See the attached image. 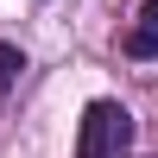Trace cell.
I'll return each instance as SVG.
<instances>
[{
	"label": "cell",
	"instance_id": "obj_1",
	"mask_svg": "<svg viewBox=\"0 0 158 158\" xmlns=\"http://www.w3.org/2000/svg\"><path fill=\"white\" fill-rule=\"evenodd\" d=\"M133 152V114L120 101H89L76 127V158H127Z\"/></svg>",
	"mask_w": 158,
	"mask_h": 158
},
{
	"label": "cell",
	"instance_id": "obj_2",
	"mask_svg": "<svg viewBox=\"0 0 158 158\" xmlns=\"http://www.w3.org/2000/svg\"><path fill=\"white\" fill-rule=\"evenodd\" d=\"M120 51H127V57H158V0L139 6V25L120 38Z\"/></svg>",
	"mask_w": 158,
	"mask_h": 158
},
{
	"label": "cell",
	"instance_id": "obj_3",
	"mask_svg": "<svg viewBox=\"0 0 158 158\" xmlns=\"http://www.w3.org/2000/svg\"><path fill=\"white\" fill-rule=\"evenodd\" d=\"M19 70H25L19 44H0V89H6V82H19Z\"/></svg>",
	"mask_w": 158,
	"mask_h": 158
}]
</instances>
